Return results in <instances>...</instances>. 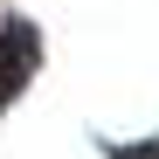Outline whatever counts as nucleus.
<instances>
[{
    "mask_svg": "<svg viewBox=\"0 0 159 159\" xmlns=\"http://www.w3.org/2000/svg\"><path fill=\"white\" fill-rule=\"evenodd\" d=\"M28 69H35V35L14 21V28H0V97H14L28 83Z\"/></svg>",
    "mask_w": 159,
    "mask_h": 159,
    "instance_id": "1",
    "label": "nucleus"
},
{
    "mask_svg": "<svg viewBox=\"0 0 159 159\" xmlns=\"http://www.w3.org/2000/svg\"><path fill=\"white\" fill-rule=\"evenodd\" d=\"M118 159H159V145H131V152H118Z\"/></svg>",
    "mask_w": 159,
    "mask_h": 159,
    "instance_id": "2",
    "label": "nucleus"
}]
</instances>
